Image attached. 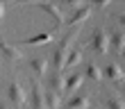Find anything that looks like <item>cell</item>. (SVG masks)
<instances>
[{"label": "cell", "mask_w": 125, "mask_h": 109, "mask_svg": "<svg viewBox=\"0 0 125 109\" xmlns=\"http://www.w3.org/2000/svg\"><path fill=\"white\" fill-rule=\"evenodd\" d=\"M77 32H71L68 36H64V41L59 43V48H57L55 52V75H62V70L66 68V61H68V55L73 52V41H75Z\"/></svg>", "instance_id": "obj_1"}, {"label": "cell", "mask_w": 125, "mask_h": 109, "mask_svg": "<svg viewBox=\"0 0 125 109\" xmlns=\"http://www.w3.org/2000/svg\"><path fill=\"white\" fill-rule=\"evenodd\" d=\"M91 46H93V50L98 55H107L109 52V32H105L102 27L95 30L93 32V39H91Z\"/></svg>", "instance_id": "obj_2"}, {"label": "cell", "mask_w": 125, "mask_h": 109, "mask_svg": "<svg viewBox=\"0 0 125 109\" xmlns=\"http://www.w3.org/2000/svg\"><path fill=\"white\" fill-rule=\"evenodd\" d=\"M9 98H11V102L18 105V107H23V105L27 102V96H25L21 82H11V84H9Z\"/></svg>", "instance_id": "obj_3"}, {"label": "cell", "mask_w": 125, "mask_h": 109, "mask_svg": "<svg viewBox=\"0 0 125 109\" xmlns=\"http://www.w3.org/2000/svg\"><path fill=\"white\" fill-rule=\"evenodd\" d=\"M0 52H2L7 59H11V61H21V59H23V50H21L18 46H11V43H7V41L0 43Z\"/></svg>", "instance_id": "obj_4"}, {"label": "cell", "mask_w": 125, "mask_h": 109, "mask_svg": "<svg viewBox=\"0 0 125 109\" xmlns=\"http://www.w3.org/2000/svg\"><path fill=\"white\" fill-rule=\"evenodd\" d=\"M102 75H105V77H109L112 82H123V79H125L123 68H121V66H116V64H109V66L102 70Z\"/></svg>", "instance_id": "obj_5"}, {"label": "cell", "mask_w": 125, "mask_h": 109, "mask_svg": "<svg viewBox=\"0 0 125 109\" xmlns=\"http://www.w3.org/2000/svg\"><path fill=\"white\" fill-rule=\"evenodd\" d=\"M41 7L46 9L50 16H52V20H57V25H62L64 23V11H62V7H57V5H52V2H41Z\"/></svg>", "instance_id": "obj_6"}, {"label": "cell", "mask_w": 125, "mask_h": 109, "mask_svg": "<svg viewBox=\"0 0 125 109\" xmlns=\"http://www.w3.org/2000/svg\"><path fill=\"white\" fill-rule=\"evenodd\" d=\"M109 43H112V48L121 55L123 50H125V32H114V34H109Z\"/></svg>", "instance_id": "obj_7"}, {"label": "cell", "mask_w": 125, "mask_h": 109, "mask_svg": "<svg viewBox=\"0 0 125 109\" xmlns=\"http://www.w3.org/2000/svg\"><path fill=\"white\" fill-rule=\"evenodd\" d=\"M55 39L52 32H43V34H36V36H30V39H25L27 46H43V43H50Z\"/></svg>", "instance_id": "obj_8"}, {"label": "cell", "mask_w": 125, "mask_h": 109, "mask_svg": "<svg viewBox=\"0 0 125 109\" xmlns=\"http://www.w3.org/2000/svg\"><path fill=\"white\" fill-rule=\"evenodd\" d=\"M34 109H46V91H43L41 84L34 82Z\"/></svg>", "instance_id": "obj_9"}, {"label": "cell", "mask_w": 125, "mask_h": 109, "mask_svg": "<svg viewBox=\"0 0 125 109\" xmlns=\"http://www.w3.org/2000/svg\"><path fill=\"white\" fill-rule=\"evenodd\" d=\"M89 16H91V7L86 5V7L77 9V11H75V14L71 16V25H82V23H84V20L89 18Z\"/></svg>", "instance_id": "obj_10"}, {"label": "cell", "mask_w": 125, "mask_h": 109, "mask_svg": "<svg viewBox=\"0 0 125 109\" xmlns=\"http://www.w3.org/2000/svg\"><path fill=\"white\" fill-rule=\"evenodd\" d=\"M82 84H84V77L80 75V73H73V75L66 79V91H77V89H82Z\"/></svg>", "instance_id": "obj_11"}, {"label": "cell", "mask_w": 125, "mask_h": 109, "mask_svg": "<svg viewBox=\"0 0 125 109\" xmlns=\"http://www.w3.org/2000/svg\"><path fill=\"white\" fill-rule=\"evenodd\" d=\"M68 107L71 109H89L91 107V100H89V96H75L68 102Z\"/></svg>", "instance_id": "obj_12"}, {"label": "cell", "mask_w": 125, "mask_h": 109, "mask_svg": "<svg viewBox=\"0 0 125 109\" xmlns=\"http://www.w3.org/2000/svg\"><path fill=\"white\" fill-rule=\"evenodd\" d=\"M32 70L36 75H43V73L48 70V59L46 57H39V59H32Z\"/></svg>", "instance_id": "obj_13"}, {"label": "cell", "mask_w": 125, "mask_h": 109, "mask_svg": "<svg viewBox=\"0 0 125 109\" xmlns=\"http://www.w3.org/2000/svg\"><path fill=\"white\" fill-rule=\"evenodd\" d=\"M86 75H89V79H93V82H100V79L105 77L102 70L95 66V64H89V66H86Z\"/></svg>", "instance_id": "obj_14"}, {"label": "cell", "mask_w": 125, "mask_h": 109, "mask_svg": "<svg viewBox=\"0 0 125 109\" xmlns=\"http://www.w3.org/2000/svg\"><path fill=\"white\" fill-rule=\"evenodd\" d=\"M46 107H50V109H59V93H55V91L46 93Z\"/></svg>", "instance_id": "obj_15"}, {"label": "cell", "mask_w": 125, "mask_h": 109, "mask_svg": "<svg viewBox=\"0 0 125 109\" xmlns=\"http://www.w3.org/2000/svg\"><path fill=\"white\" fill-rule=\"evenodd\" d=\"M80 61H82V52H80V50H73V52L68 55V61H66V68H75Z\"/></svg>", "instance_id": "obj_16"}, {"label": "cell", "mask_w": 125, "mask_h": 109, "mask_svg": "<svg viewBox=\"0 0 125 109\" xmlns=\"http://www.w3.org/2000/svg\"><path fill=\"white\" fill-rule=\"evenodd\" d=\"M107 105H109V109H125V98L123 96H112L107 100Z\"/></svg>", "instance_id": "obj_17"}, {"label": "cell", "mask_w": 125, "mask_h": 109, "mask_svg": "<svg viewBox=\"0 0 125 109\" xmlns=\"http://www.w3.org/2000/svg\"><path fill=\"white\" fill-rule=\"evenodd\" d=\"M52 91H57V93L66 91V77L64 75H55V79H52Z\"/></svg>", "instance_id": "obj_18"}, {"label": "cell", "mask_w": 125, "mask_h": 109, "mask_svg": "<svg viewBox=\"0 0 125 109\" xmlns=\"http://www.w3.org/2000/svg\"><path fill=\"white\" fill-rule=\"evenodd\" d=\"M2 18H5V5L0 2V23H2Z\"/></svg>", "instance_id": "obj_19"}, {"label": "cell", "mask_w": 125, "mask_h": 109, "mask_svg": "<svg viewBox=\"0 0 125 109\" xmlns=\"http://www.w3.org/2000/svg\"><path fill=\"white\" fill-rule=\"evenodd\" d=\"M109 5H112L109 0H100V2H98V7H109Z\"/></svg>", "instance_id": "obj_20"}, {"label": "cell", "mask_w": 125, "mask_h": 109, "mask_svg": "<svg viewBox=\"0 0 125 109\" xmlns=\"http://www.w3.org/2000/svg\"><path fill=\"white\" fill-rule=\"evenodd\" d=\"M118 23H121V25L125 27V14H123V16H118Z\"/></svg>", "instance_id": "obj_21"}, {"label": "cell", "mask_w": 125, "mask_h": 109, "mask_svg": "<svg viewBox=\"0 0 125 109\" xmlns=\"http://www.w3.org/2000/svg\"><path fill=\"white\" fill-rule=\"evenodd\" d=\"M121 57H123V61H125V50H123V52H121Z\"/></svg>", "instance_id": "obj_22"}, {"label": "cell", "mask_w": 125, "mask_h": 109, "mask_svg": "<svg viewBox=\"0 0 125 109\" xmlns=\"http://www.w3.org/2000/svg\"><path fill=\"white\" fill-rule=\"evenodd\" d=\"M123 91H125V89H123Z\"/></svg>", "instance_id": "obj_23"}]
</instances>
